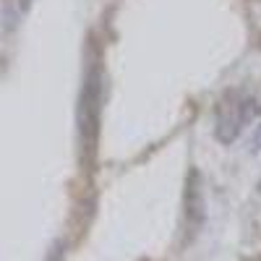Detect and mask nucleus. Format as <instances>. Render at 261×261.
Here are the masks:
<instances>
[{
    "label": "nucleus",
    "mask_w": 261,
    "mask_h": 261,
    "mask_svg": "<svg viewBox=\"0 0 261 261\" xmlns=\"http://www.w3.org/2000/svg\"><path fill=\"white\" fill-rule=\"evenodd\" d=\"M243 125V102H222L217 115V139L230 144Z\"/></svg>",
    "instance_id": "obj_3"
},
{
    "label": "nucleus",
    "mask_w": 261,
    "mask_h": 261,
    "mask_svg": "<svg viewBox=\"0 0 261 261\" xmlns=\"http://www.w3.org/2000/svg\"><path fill=\"white\" fill-rule=\"evenodd\" d=\"M97 128H99V68H92L86 76V86L81 92V105H79V134L89 160L97 146Z\"/></svg>",
    "instance_id": "obj_1"
},
{
    "label": "nucleus",
    "mask_w": 261,
    "mask_h": 261,
    "mask_svg": "<svg viewBox=\"0 0 261 261\" xmlns=\"http://www.w3.org/2000/svg\"><path fill=\"white\" fill-rule=\"evenodd\" d=\"M183 204H186V230H188V238H193L204 225V196H201V180L196 170H191L188 175Z\"/></svg>",
    "instance_id": "obj_2"
}]
</instances>
